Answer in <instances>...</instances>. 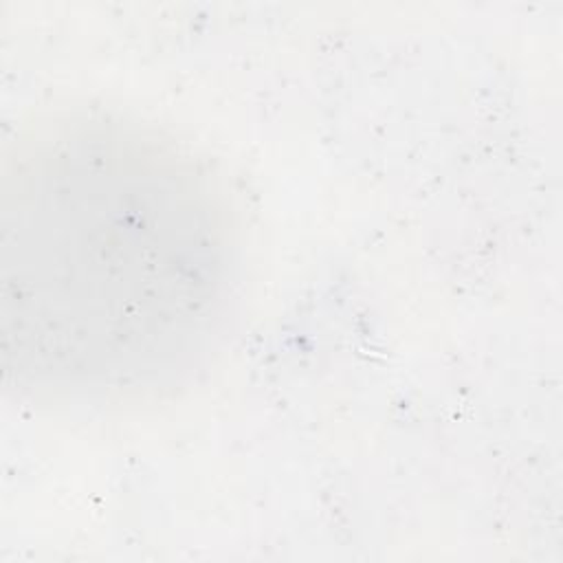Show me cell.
Masks as SVG:
<instances>
[{
  "mask_svg": "<svg viewBox=\"0 0 563 563\" xmlns=\"http://www.w3.org/2000/svg\"><path fill=\"white\" fill-rule=\"evenodd\" d=\"M240 242L220 183L141 119L79 108L29 123L0 180L9 385L53 402L158 398L224 336Z\"/></svg>",
  "mask_w": 563,
  "mask_h": 563,
  "instance_id": "1",
  "label": "cell"
}]
</instances>
